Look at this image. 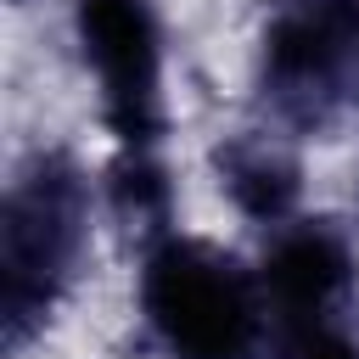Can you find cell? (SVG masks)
<instances>
[{
    "mask_svg": "<svg viewBox=\"0 0 359 359\" xmlns=\"http://www.w3.org/2000/svg\"><path fill=\"white\" fill-rule=\"evenodd\" d=\"M73 39L101 95V123L118 157H151L168 123L163 107V22L151 0H73Z\"/></svg>",
    "mask_w": 359,
    "mask_h": 359,
    "instance_id": "3957f363",
    "label": "cell"
},
{
    "mask_svg": "<svg viewBox=\"0 0 359 359\" xmlns=\"http://www.w3.org/2000/svg\"><path fill=\"white\" fill-rule=\"evenodd\" d=\"M84 180L62 157H34L11 180L0 219V309L11 348H22L62 303L84 247Z\"/></svg>",
    "mask_w": 359,
    "mask_h": 359,
    "instance_id": "7a4b0ae2",
    "label": "cell"
},
{
    "mask_svg": "<svg viewBox=\"0 0 359 359\" xmlns=\"http://www.w3.org/2000/svg\"><path fill=\"white\" fill-rule=\"evenodd\" d=\"M353 247L337 224L325 219H292L269 236L264 264H258V286L269 303V325L286 331H309V325H331L337 309L353 292Z\"/></svg>",
    "mask_w": 359,
    "mask_h": 359,
    "instance_id": "5b68a950",
    "label": "cell"
},
{
    "mask_svg": "<svg viewBox=\"0 0 359 359\" xmlns=\"http://www.w3.org/2000/svg\"><path fill=\"white\" fill-rule=\"evenodd\" d=\"M359 67V0H275L258 34V79L264 95L297 118L320 123L348 73Z\"/></svg>",
    "mask_w": 359,
    "mask_h": 359,
    "instance_id": "277c9868",
    "label": "cell"
},
{
    "mask_svg": "<svg viewBox=\"0 0 359 359\" xmlns=\"http://www.w3.org/2000/svg\"><path fill=\"white\" fill-rule=\"evenodd\" d=\"M135 303L163 359H258L269 337L258 269L196 236H151Z\"/></svg>",
    "mask_w": 359,
    "mask_h": 359,
    "instance_id": "6da1fadb",
    "label": "cell"
},
{
    "mask_svg": "<svg viewBox=\"0 0 359 359\" xmlns=\"http://www.w3.org/2000/svg\"><path fill=\"white\" fill-rule=\"evenodd\" d=\"M219 191L252 219V224H292L297 208V163L275 140H230L219 151Z\"/></svg>",
    "mask_w": 359,
    "mask_h": 359,
    "instance_id": "8992f818",
    "label": "cell"
},
{
    "mask_svg": "<svg viewBox=\"0 0 359 359\" xmlns=\"http://www.w3.org/2000/svg\"><path fill=\"white\" fill-rule=\"evenodd\" d=\"M280 359H359V348H353V337L331 320V325L286 331V337H280Z\"/></svg>",
    "mask_w": 359,
    "mask_h": 359,
    "instance_id": "52a82bcc",
    "label": "cell"
}]
</instances>
